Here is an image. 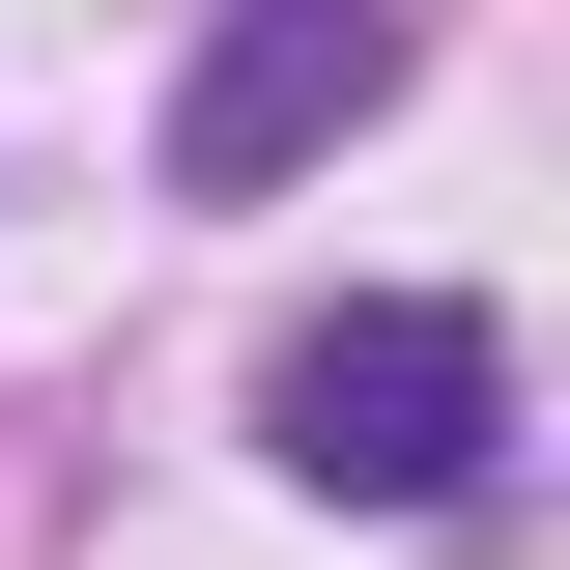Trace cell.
Returning a JSON list of instances; mask_svg holds the SVG:
<instances>
[{
    "instance_id": "obj_1",
    "label": "cell",
    "mask_w": 570,
    "mask_h": 570,
    "mask_svg": "<svg viewBox=\"0 0 570 570\" xmlns=\"http://www.w3.org/2000/svg\"><path fill=\"white\" fill-rule=\"evenodd\" d=\"M485 428H513V343L456 314V285H371V314H285L257 343V456L314 513H456Z\"/></svg>"
},
{
    "instance_id": "obj_2",
    "label": "cell",
    "mask_w": 570,
    "mask_h": 570,
    "mask_svg": "<svg viewBox=\"0 0 570 570\" xmlns=\"http://www.w3.org/2000/svg\"><path fill=\"white\" fill-rule=\"evenodd\" d=\"M371 86H400V0H228L200 86H171V200H285Z\"/></svg>"
}]
</instances>
